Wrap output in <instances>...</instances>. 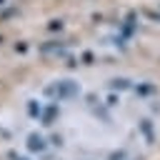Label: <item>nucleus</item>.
<instances>
[{"instance_id": "nucleus-1", "label": "nucleus", "mask_w": 160, "mask_h": 160, "mask_svg": "<svg viewBox=\"0 0 160 160\" xmlns=\"http://www.w3.org/2000/svg\"><path fill=\"white\" fill-rule=\"evenodd\" d=\"M45 95H52L55 100H70V98L80 95V85L75 80H58L55 85L45 88Z\"/></svg>"}, {"instance_id": "nucleus-3", "label": "nucleus", "mask_w": 160, "mask_h": 160, "mask_svg": "<svg viewBox=\"0 0 160 160\" xmlns=\"http://www.w3.org/2000/svg\"><path fill=\"white\" fill-rule=\"evenodd\" d=\"M55 115H58V105H55V102H50V105L45 108V112H42V125H52Z\"/></svg>"}, {"instance_id": "nucleus-6", "label": "nucleus", "mask_w": 160, "mask_h": 160, "mask_svg": "<svg viewBox=\"0 0 160 160\" xmlns=\"http://www.w3.org/2000/svg\"><path fill=\"white\" fill-rule=\"evenodd\" d=\"M110 88H120V90H122V88H130V82L120 78V80H112V82H110Z\"/></svg>"}, {"instance_id": "nucleus-8", "label": "nucleus", "mask_w": 160, "mask_h": 160, "mask_svg": "<svg viewBox=\"0 0 160 160\" xmlns=\"http://www.w3.org/2000/svg\"><path fill=\"white\" fill-rule=\"evenodd\" d=\"M12 160H25V158H12Z\"/></svg>"}, {"instance_id": "nucleus-5", "label": "nucleus", "mask_w": 160, "mask_h": 160, "mask_svg": "<svg viewBox=\"0 0 160 160\" xmlns=\"http://www.w3.org/2000/svg\"><path fill=\"white\" fill-rule=\"evenodd\" d=\"M28 112H30L32 118H38V115H40V105H35V102L30 100V102H28Z\"/></svg>"}, {"instance_id": "nucleus-2", "label": "nucleus", "mask_w": 160, "mask_h": 160, "mask_svg": "<svg viewBox=\"0 0 160 160\" xmlns=\"http://www.w3.org/2000/svg\"><path fill=\"white\" fill-rule=\"evenodd\" d=\"M28 150H32V152H42V150H45V140H42L38 132H32V135L28 138Z\"/></svg>"}, {"instance_id": "nucleus-4", "label": "nucleus", "mask_w": 160, "mask_h": 160, "mask_svg": "<svg viewBox=\"0 0 160 160\" xmlns=\"http://www.w3.org/2000/svg\"><path fill=\"white\" fill-rule=\"evenodd\" d=\"M42 52H58V55H62V52H65V45H60V42H48V45H42Z\"/></svg>"}, {"instance_id": "nucleus-7", "label": "nucleus", "mask_w": 160, "mask_h": 160, "mask_svg": "<svg viewBox=\"0 0 160 160\" xmlns=\"http://www.w3.org/2000/svg\"><path fill=\"white\" fill-rule=\"evenodd\" d=\"M60 28H62V22H58V20H52V22H50V30H60Z\"/></svg>"}]
</instances>
